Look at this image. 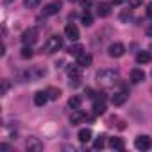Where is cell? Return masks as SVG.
<instances>
[{
  "mask_svg": "<svg viewBox=\"0 0 152 152\" xmlns=\"http://www.w3.org/2000/svg\"><path fill=\"white\" fill-rule=\"evenodd\" d=\"M127 99H129V93L127 91H118V93H115L111 97V102H113V106H122V104L127 102Z\"/></svg>",
  "mask_w": 152,
  "mask_h": 152,
  "instance_id": "obj_8",
  "label": "cell"
},
{
  "mask_svg": "<svg viewBox=\"0 0 152 152\" xmlns=\"http://www.w3.org/2000/svg\"><path fill=\"white\" fill-rule=\"evenodd\" d=\"M32 56H34V50L31 48V45H25V47L22 48V57H23V59H31Z\"/></svg>",
  "mask_w": 152,
  "mask_h": 152,
  "instance_id": "obj_23",
  "label": "cell"
},
{
  "mask_svg": "<svg viewBox=\"0 0 152 152\" xmlns=\"http://www.w3.org/2000/svg\"><path fill=\"white\" fill-rule=\"evenodd\" d=\"M97 15H99L100 18L109 16V15H111V4H107V2H100V4L97 6Z\"/></svg>",
  "mask_w": 152,
  "mask_h": 152,
  "instance_id": "obj_10",
  "label": "cell"
},
{
  "mask_svg": "<svg viewBox=\"0 0 152 152\" xmlns=\"http://www.w3.org/2000/svg\"><path fill=\"white\" fill-rule=\"evenodd\" d=\"M147 36H148V38H152V25L147 29Z\"/></svg>",
  "mask_w": 152,
  "mask_h": 152,
  "instance_id": "obj_33",
  "label": "cell"
},
{
  "mask_svg": "<svg viewBox=\"0 0 152 152\" xmlns=\"http://www.w3.org/2000/svg\"><path fill=\"white\" fill-rule=\"evenodd\" d=\"M147 15H148V16L152 18V2H150V4L147 6Z\"/></svg>",
  "mask_w": 152,
  "mask_h": 152,
  "instance_id": "obj_31",
  "label": "cell"
},
{
  "mask_svg": "<svg viewBox=\"0 0 152 152\" xmlns=\"http://www.w3.org/2000/svg\"><path fill=\"white\" fill-rule=\"evenodd\" d=\"M38 38H39V31H38V27H31V29H27V31L22 34V41H23V45H32V43L38 41Z\"/></svg>",
  "mask_w": 152,
  "mask_h": 152,
  "instance_id": "obj_3",
  "label": "cell"
},
{
  "mask_svg": "<svg viewBox=\"0 0 152 152\" xmlns=\"http://www.w3.org/2000/svg\"><path fill=\"white\" fill-rule=\"evenodd\" d=\"M9 86H11V84H9V81H7V79H4V81H2V90H0V95H7Z\"/></svg>",
  "mask_w": 152,
  "mask_h": 152,
  "instance_id": "obj_27",
  "label": "cell"
},
{
  "mask_svg": "<svg viewBox=\"0 0 152 152\" xmlns=\"http://www.w3.org/2000/svg\"><path fill=\"white\" fill-rule=\"evenodd\" d=\"M109 147L111 148H116V150H122L124 148V140L122 138H111L109 140Z\"/></svg>",
  "mask_w": 152,
  "mask_h": 152,
  "instance_id": "obj_19",
  "label": "cell"
},
{
  "mask_svg": "<svg viewBox=\"0 0 152 152\" xmlns=\"http://www.w3.org/2000/svg\"><path fill=\"white\" fill-rule=\"evenodd\" d=\"M61 48H63V38H59V36H50L48 41H47V45H45L47 54H56V52H59Z\"/></svg>",
  "mask_w": 152,
  "mask_h": 152,
  "instance_id": "obj_2",
  "label": "cell"
},
{
  "mask_svg": "<svg viewBox=\"0 0 152 152\" xmlns=\"http://www.w3.org/2000/svg\"><path fill=\"white\" fill-rule=\"evenodd\" d=\"M47 93H48V99H50V100H57V99L61 97V91H59L57 88H48Z\"/></svg>",
  "mask_w": 152,
  "mask_h": 152,
  "instance_id": "obj_24",
  "label": "cell"
},
{
  "mask_svg": "<svg viewBox=\"0 0 152 152\" xmlns=\"http://www.w3.org/2000/svg\"><path fill=\"white\" fill-rule=\"evenodd\" d=\"M97 83L102 86V88H111L118 83V72L116 70H111V68H104L97 73Z\"/></svg>",
  "mask_w": 152,
  "mask_h": 152,
  "instance_id": "obj_1",
  "label": "cell"
},
{
  "mask_svg": "<svg viewBox=\"0 0 152 152\" xmlns=\"http://www.w3.org/2000/svg\"><path fill=\"white\" fill-rule=\"evenodd\" d=\"M136 61L140 63V64H147V63H150L152 61V56H150V52H138L136 54Z\"/></svg>",
  "mask_w": 152,
  "mask_h": 152,
  "instance_id": "obj_15",
  "label": "cell"
},
{
  "mask_svg": "<svg viewBox=\"0 0 152 152\" xmlns=\"http://www.w3.org/2000/svg\"><path fill=\"white\" fill-rule=\"evenodd\" d=\"M107 54H109L111 57H122V56L125 54V47H124L120 41H115V43H111V45L107 47Z\"/></svg>",
  "mask_w": 152,
  "mask_h": 152,
  "instance_id": "obj_4",
  "label": "cell"
},
{
  "mask_svg": "<svg viewBox=\"0 0 152 152\" xmlns=\"http://www.w3.org/2000/svg\"><path fill=\"white\" fill-rule=\"evenodd\" d=\"M104 147H106V136H104V134H100V136L93 141V148H97V150H99V148H104Z\"/></svg>",
  "mask_w": 152,
  "mask_h": 152,
  "instance_id": "obj_21",
  "label": "cell"
},
{
  "mask_svg": "<svg viewBox=\"0 0 152 152\" xmlns=\"http://www.w3.org/2000/svg\"><path fill=\"white\" fill-rule=\"evenodd\" d=\"M127 18H131V11H124V13L120 15V20H122V22H125Z\"/></svg>",
  "mask_w": 152,
  "mask_h": 152,
  "instance_id": "obj_29",
  "label": "cell"
},
{
  "mask_svg": "<svg viewBox=\"0 0 152 152\" xmlns=\"http://www.w3.org/2000/svg\"><path fill=\"white\" fill-rule=\"evenodd\" d=\"M47 100H50V99H48V93H47V91H38V93L34 95V104H36L38 107L45 106V104H47Z\"/></svg>",
  "mask_w": 152,
  "mask_h": 152,
  "instance_id": "obj_12",
  "label": "cell"
},
{
  "mask_svg": "<svg viewBox=\"0 0 152 152\" xmlns=\"http://www.w3.org/2000/svg\"><path fill=\"white\" fill-rule=\"evenodd\" d=\"M4 2H6V4H11V2H13V0H4Z\"/></svg>",
  "mask_w": 152,
  "mask_h": 152,
  "instance_id": "obj_35",
  "label": "cell"
},
{
  "mask_svg": "<svg viewBox=\"0 0 152 152\" xmlns=\"http://www.w3.org/2000/svg\"><path fill=\"white\" fill-rule=\"evenodd\" d=\"M81 104H83V99H81V97H77V95L72 97V99L68 100V106H70L72 109H79V107H81Z\"/></svg>",
  "mask_w": 152,
  "mask_h": 152,
  "instance_id": "obj_20",
  "label": "cell"
},
{
  "mask_svg": "<svg viewBox=\"0 0 152 152\" xmlns=\"http://www.w3.org/2000/svg\"><path fill=\"white\" fill-rule=\"evenodd\" d=\"M0 150H9V145H6V143H2V145H0Z\"/></svg>",
  "mask_w": 152,
  "mask_h": 152,
  "instance_id": "obj_32",
  "label": "cell"
},
{
  "mask_svg": "<svg viewBox=\"0 0 152 152\" xmlns=\"http://www.w3.org/2000/svg\"><path fill=\"white\" fill-rule=\"evenodd\" d=\"M131 81H132L134 84H138V83L145 81V72H143V70H140V68H134V70L131 72Z\"/></svg>",
  "mask_w": 152,
  "mask_h": 152,
  "instance_id": "obj_13",
  "label": "cell"
},
{
  "mask_svg": "<svg viewBox=\"0 0 152 152\" xmlns=\"http://www.w3.org/2000/svg\"><path fill=\"white\" fill-rule=\"evenodd\" d=\"M93 113L95 115H104L106 113V102H104V97H100V100H97L93 104Z\"/></svg>",
  "mask_w": 152,
  "mask_h": 152,
  "instance_id": "obj_16",
  "label": "cell"
},
{
  "mask_svg": "<svg viewBox=\"0 0 152 152\" xmlns=\"http://www.w3.org/2000/svg\"><path fill=\"white\" fill-rule=\"evenodd\" d=\"M81 18H83V23H84V25H91V23H93V16H91L88 11H86V13H83V16H81Z\"/></svg>",
  "mask_w": 152,
  "mask_h": 152,
  "instance_id": "obj_25",
  "label": "cell"
},
{
  "mask_svg": "<svg viewBox=\"0 0 152 152\" xmlns=\"http://www.w3.org/2000/svg\"><path fill=\"white\" fill-rule=\"evenodd\" d=\"M91 61H93V57H91L90 54H86V52H83V54L77 56V64H79L81 68H88V66L91 64Z\"/></svg>",
  "mask_w": 152,
  "mask_h": 152,
  "instance_id": "obj_11",
  "label": "cell"
},
{
  "mask_svg": "<svg viewBox=\"0 0 152 152\" xmlns=\"http://www.w3.org/2000/svg\"><path fill=\"white\" fill-rule=\"evenodd\" d=\"M41 148H43V145H41L38 140H34V138H32V140H29V141H27V150H34V152H39Z\"/></svg>",
  "mask_w": 152,
  "mask_h": 152,
  "instance_id": "obj_18",
  "label": "cell"
},
{
  "mask_svg": "<svg viewBox=\"0 0 152 152\" xmlns=\"http://www.w3.org/2000/svg\"><path fill=\"white\" fill-rule=\"evenodd\" d=\"M124 0H111V4H115V6H118V4H122Z\"/></svg>",
  "mask_w": 152,
  "mask_h": 152,
  "instance_id": "obj_34",
  "label": "cell"
},
{
  "mask_svg": "<svg viewBox=\"0 0 152 152\" xmlns=\"http://www.w3.org/2000/svg\"><path fill=\"white\" fill-rule=\"evenodd\" d=\"M86 120V115L81 111V109H73V113H72V116H70V124L72 125H77V124H81V122H84Z\"/></svg>",
  "mask_w": 152,
  "mask_h": 152,
  "instance_id": "obj_9",
  "label": "cell"
},
{
  "mask_svg": "<svg viewBox=\"0 0 152 152\" xmlns=\"http://www.w3.org/2000/svg\"><path fill=\"white\" fill-rule=\"evenodd\" d=\"M25 7H29V9H32V7H38L39 4H41V0H25Z\"/></svg>",
  "mask_w": 152,
  "mask_h": 152,
  "instance_id": "obj_26",
  "label": "cell"
},
{
  "mask_svg": "<svg viewBox=\"0 0 152 152\" xmlns=\"http://www.w3.org/2000/svg\"><path fill=\"white\" fill-rule=\"evenodd\" d=\"M64 36L70 39V41H77L79 39V29H77V25L75 23H68L66 27H64Z\"/></svg>",
  "mask_w": 152,
  "mask_h": 152,
  "instance_id": "obj_6",
  "label": "cell"
},
{
  "mask_svg": "<svg viewBox=\"0 0 152 152\" xmlns=\"http://www.w3.org/2000/svg\"><path fill=\"white\" fill-rule=\"evenodd\" d=\"M134 147L138 148V150H148L150 147H152V140H150V136H138L136 140H134Z\"/></svg>",
  "mask_w": 152,
  "mask_h": 152,
  "instance_id": "obj_5",
  "label": "cell"
},
{
  "mask_svg": "<svg viewBox=\"0 0 152 152\" xmlns=\"http://www.w3.org/2000/svg\"><path fill=\"white\" fill-rule=\"evenodd\" d=\"M68 77H70V79H72V77H81V66L77 64V66L68 68Z\"/></svg>",
  "mask_w": 152,
  "mask_h": 152,
  "instance_id": "obj_22",
  "label": "cell"
},
{
  "mask_svg": "<svg viewBox=\"0 0 152 152\" xmlns=\"http://www.w3.org/2000/svg\"><path fill=\"white\" fill-rule=\"evenodd\" d=\"M59 11H61V2L54 0V2H50L43 7V16H52V15H57Z\"/></svg>",
  "mask_w": 152,
  "mask_h": 152,
  "instance_id": "obj_7",
  "label": "cell"
},
{
  "mask_svg": "<svg viewBox=\"0 0 152 152\" xmlns=\"http://www.w3.org/2000/svg\"><path fill=\"white\" fill-rule=\"evenodd\" d=\"M81 2H83V6H84V7H90L93 0H81Z\"/></svg>",
  "mask_w": 152,
  "mask_h": 152,
  "instance_id": "obj_30",
  "label": "cell"
},
{
  "mask_svg": "<svg viewBox=\"0 0 152 152\" xmlns=\"http://www.w3.org/2000/svg\"><path fill=\"white\" fill-rule=\"evenodd\" d=\"M127 2H129L131 7H140V6L143 4V0H127Z\"/></svg>",
  "mask_w": 152,
  "mask_h": 152,
  "instance_id": "obj_28",
  "label": "cell"
},
{
  "mask_svg": "<svg viewBox=\"0 0 152 152\" xmlns=\"http://www.w3.org/2000/svg\"><path fill=\"white\" fill-rule=\"evenodd\" d=\"M70 2H77V0H70Z\"/></svg>",
  "mask_w": 152,
  "mask_h": 152,
  "instance_id": "obj_36",
  "label": "cell"
},
{
  "mask_svg": "<svg viewBox=\"0 0 152 152\" xmlns=\"http://www.w3.org/2000/svg\"><path fill=\"white\" fill-rule=\"evenodd\" d=\"M83 52H84V48H83L81 43H73V45H70V48H68V54H70V56H75V57H77L79 54H83Z\"/></svg>",
  "mask_w": 152,
  "mask_h": 152,
  "instance_id": "obj_17",
  "label": "cell"
},
{
  "mask_svg": "<svg viewBox=\"0 0 152 152\" xmlns=\"http://www.w3.org/2000/svg\"><path fill=\"white\" fill-rule=\"evenodd\" d=\"M91 136H93L91 129H81V131H79V134H77V138H79V141H81V143H88V141L91 140Z\"/></svg>",
  "mask_w": 152,
  "mask_h": 152,
  "instance_id": "obj_14",
  "label": "cell"
}]
</instances>
